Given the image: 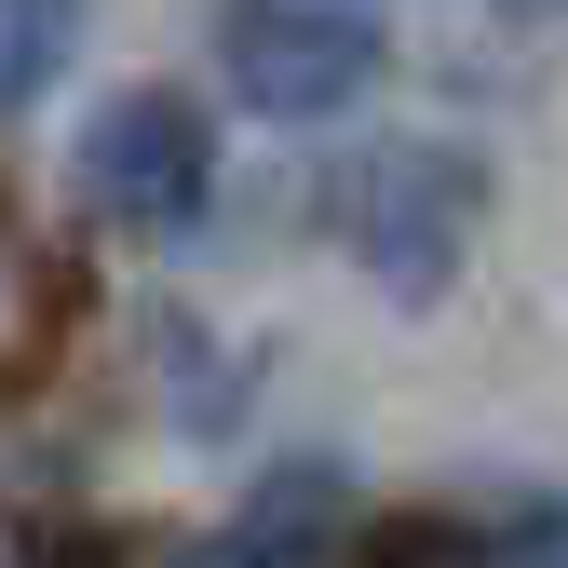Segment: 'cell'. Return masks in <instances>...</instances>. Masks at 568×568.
<instances>
[{
  "label": "cell",
  "instance_id": "obj_2",
  "mask_svg": "<svg viewBox=\"0 0 568 568\" xmlns=\"http://www.w3.org/2000/svg\"><path fill=\"white\" fill-rule=\"evenodd\" d=\"M217 82L257 122H338L379 82L366 0H217Z\"/></svg>",
  "mask_w": 568,
  "mask_h": 568
},
{
  "label": "cell",
  "instance_id": "obj_3",
  "mask_svg": "<svg viewBox=\"0 0 568 568\" xmlns=\"http://www.w3.org/2000/svg\"><path fill=\"white\" fill-rule=\"evenodd\" d=\"M82 203L135 244H176L203 203H217V122H203L176 82H135L82 122Z\"/></svg>",
  "mask_w": 568,
  "mask_h": 568
},
{
  "label": "cell",
  "instance_id": "obj_1",
  "mask_svg": "<svg viewBox=\"0 0 568 568\" xmlns=\"http://www.w3.org/2000/svg\"><path fill=\"white\" fill-rule=\"evenodd\" d=\"M325 231L352 244V271L379 298H447L487 231V163L460 135H366L325 163Z\"/></svg>",
  "mask_w": 568,
  "mask_h": 568
},
{
  "label": "cell",
  "instance_id": "obj_6",
  "mask_svg": "<svg viewBox=\"0 0 568 568\" xmlns=\"http://www.w3.org/2000/svg\"><path fill=\"white\" fill-rule=\"evenodd\" d=\"M460 568H568V501H515L460 541Z\"/></svg>",
  "mask_w": 568,
  "mask_h": 568
},
{
  "label": "cell",
  "instance_id": "obj_4",
  "mask_svg": "<svg viewBox=\"0 0 568 568\" xmlns=\"http://www.w3.org/2000/svg\"><path fill=\"white\" fill-rule=\"evenodd\" d=\"M338 515H352V474L338 460H298V474H271L217 541H190L176 568H325L338 555Z\"/></svg>",
  "mask_w": 568,
  "mask_h": 568
},
{
  "label": "cell",
  "instance_id": "obj_5",
  "mask_svg": "<svg viewBox=\"0 0 568 568\" xmlns=\"http://www.w3.org/2000/svg\"><path fill=\"white\" fill-rule=\"evenodd\" d=\"M68 41H82V0H0V122H14L28 95H54Z\"/></svg>",
  "mask_w": 568,
  "mask_h": 568
},
{
  "label": "cell",
  "instance_id": "obj_7",
  "mask_svg": "<svg viewBox=\"0 0 568 568\" xmlns=\"http://www.w3.org/2000/svg\"><path fill=\"white\" fill-rule=\"evenodd\" d=\"M515 14H568V0H515Z\"/></svg>",
  "mask_w": 568,
  "mask_h": 568
}]
</instances>
